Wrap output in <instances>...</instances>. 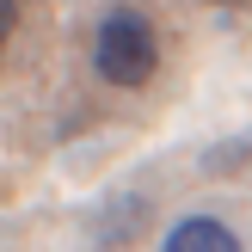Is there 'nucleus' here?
I'll return each instance as SVG.
<instances>
[{
    "instance_id": "obj_1",
    "label": "nucleus",
    "mask_w": 252,
    "mask_h": 252,
    "mask_svg": "<svg viewBox=\"0 0 252 252\" xmlns=\"http://www.w3.org/2000/svg\"><path fill=\"white\" fill-rule=\"evenodd\" d=\"M93 68L105 74L111 86H148L160 68V37L148 25V12L135 6H117L98 19V37H93Z\"/></svg>"
},
{
    "instance_id": "obj_4",
    "label": "nucleus",
    "mask_w": 252,
    "mask_h": 252,
    "mask_svg": "<svg viewBox=\"0 0 252 252\" xmlns=\"http://www.w3.org/2000/svg\"><path fill=\"white\" fill-rule=\"evenodd\" d=\"M209 6H252V0H209Z\"/></svg>"
},
{
    "instance_id": "obj_2",
    "label": "nucleus",
    "mask_w": 252,
    "mask_h": 252,
    "mask_svg": "<svg viewBox=\"0 0 252 252\" xmlns=\"http://www.w3.org/2000/svg\"><path fill=\"white\" fill-rule=\"evenodd\" d=\"M160 252H240V240H234V228H221L216 216H191V221H179V228L166 234Z\"/></svg>"
},
{
    "instance_id": "obj_3",
    "label": "nucleus",
    "mask_w": 252,
    "mask_h": 252,
    "mask_svg": "<svg viewBox=\"0 0 252 252\" xmlns=\"http://www.w3.org/2000/svg\"><path fill=\"white\" fill-rule=\"evenodd\" d=\"M12 25H19V0H0V43L12 37Z\"/></svg>"
}]
</instances>
